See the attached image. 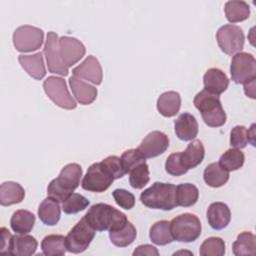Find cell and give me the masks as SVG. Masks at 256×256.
I'll list each match as a JSON object with an SVG mask.
<instances>
[{"mask_svg":"<svg viewBox=\"0 0 256 256\" xmlns=\"http://www.w3.org/2000/svg\"><path fill=\"white\" fill-rule=\"evenodd\" d=\"M84 219L96 231H114L123 227L128 221L123 212L106 203L92 205L84 215Z\"/></svg>","mask_w":256,"mask_h":256,"instance_id":"cell-1","label":"cell"},{"mask_svg":"<svg viewBox=\"0 0 256 256\" xmlns=\"http://www.w3.org/2000/svg\"><path fill=\"white\" fill-rule=\"evenodd\" d=\"M82 172V167L77 163H69L64 166L59 176L49 183L48 197L58 202H64L80 185Z\"/></svg>","mask_w":256,"mask_h":256,"instance_id":"cell-2","label":"cell"},{"mask_svg":"<svg viewBox=\"0 0 256 256\" xmlns=\"http://www.w3.org/2000/svg\"><path fill=\"white\" fill-rule=\"evenodd\" d=\"M175 192L176 186L174 184L155 182L141 193L140 200L143 205L151 209L172 210L178 206Z\"/></svg>","mask_w":256,"mask_h":256,"instance_id":"cell-3","label":"cell"},{"mask_svg":"<svg viewBox=\"0 0 256 256\" xmlns=\"http://www.w3.org/2000/svg\"><path fill=\"white\" fill-rule=\"evenodd\" d=\"M194 106L200 111L204 123L210 127H221L226 122V113L218 95L202 90L194 97Z\"/></svg>","mask_w":256,"mask_h":256,"instance_id":"cell-4","label":"cell"},{"mask_svg":"<svg viewBox=\"0 0 256 256\" xmlns=\"http://www.w3.org/2000/svg\"><path fill=\"white\" fill-rule=\"evenodd\" d=\"M201 222L192 213L176 216L170 222V231L174 240L184 243L195 241L201 234Z\"/></svg>","mask_w":256,"mask_h":256,"instance_id":"cell-5","label":"cell"},{"mask_svg":"<svg viewBox=\"0 0 256 256\" xmlns=\"http://www.w3.org/2000/svg\"><path fill=\"white\" fill-rule=\"evenodd\" d=\"M46 95L59 107L67 110L75 109L77 104L69 93L66 81L62 77L49 76L43 82Z\"/></svg>","mask_w":256,"mask_h":256,"instance_id":"cell-6","label":"cell"},{"mask_svg":"<svg viewBox=\"0 0 256 256\" xmlns=\"http://www.w3.org/2000/svg\"><path fill=\"white\" fill-rule=\"evenodd\" d=\"M95 232L96 230H94L83 217L75 224L65 238L67 251L75 254L84 252L94 239Z\"/></svg>","mask_w":256,"mask_h":256,"instance_id":"cell-7","label":"cell"},{"mask_svg":"<svg viewBox=\"0 0 256 256\" xmlns=\"http://www.w3.org/2000/svg\"><path fill=\"white\" fill-rule=\"evenodd\" d=\"M230 74L236 84H244L256 79L255 57L247 52H238L232 57Z\"/></svg>","mask_w":256,"mask_h":256,"instance_id":"cell-8","label":"cell"},{"mask_svg":"<svg viewBox=\"0 0 256 256\" xmlns=\"http://www.w3.org/2000/svg\"><path fill=\"white\" fill-rule=\"evenodd\" d=\"M13 45L19 52H31L39 49L44 40V32L38 27L23 25L13 33Z\"/></svg>","mask_w":256,"mask_h":256,"instance_id":"cell-9","label":"cell"},{"mask_svg":"<svg viewBox=\"0 0 256 256\" xmlns=\"http://www.w3.org/2000/svg\"><path fill=\"white\" fill-rule=\"evenodd\" d=\"M216 40L220 49L225 54L232 55L243 49L245 36L243 30L239 26L226 24L218 29Z\"/></svg>","mask_w":256,"mask_h":256,"instance_id":"cell-10","label":"cell"},{"mask_svg":"<svg viewBox=\"0 0 256 256\" xmlns=\"http://www.w3.org/2000/svg\"><path fill=\"white\" fill-rule=\"evenodd\" d=\"M114 178L101 162L93 163L83 177L81 187L90 192L102 193L113 183Z\"/></svg>","mask_w":256,"mask_h":256,"instance_id":"cell-11","label":"cell"},{"mask_svg":"<svg viewBox=\"0 0 256 256\" xmlns=\"http://www.w3.org/2000/svg\"><path fill=\"white\" fill-rule=\"evenodd\" d=\"M58 40L59 39L56 32H48L46 42L43 48V53L46 57L49 72L59 74L62 76H67L69 71L68 67L63 63L61 59Z\"/></svg>","mask_w":256,"mask_h":256,"instance_id":"cell-12","label":"cell"},{"mask_svg":"<svg viewBox=\"0 0 256 256\" xmlns=\"http://www.w3.org/2000/svg\"><path fill=\"white\" fill-rule=\"evenodd\" d=\"M169 146L168 136L158 130L152 131L141 141L137 150L146 158H153L164 153Z\"/></svg>","mask_w":256,"mask_h":256,"instance_id":"cell-13","label":"cell"},{"mask_svg":"<svg viewBox=\"0 0 256 256\" xmlns=\"http://www.w3.org/2000/svg\"><path fill=\"white\" fill-rule=\"evenodd\" d=\"M58 45L61 59L67 67L76 64L86 53L84 44L74 37L61 36L58 40Z\"/></svg>","mask_w":256,"mask_h":256,"instance_id":"cell-14","label":"cell"},{"mask_svg":"<svg viewBox=\"0 0 256 256\" xmlns=\"http://www.w3.org/2000/svg\"><path fill=\"white\" fill-rule=\"evenodd\" d=\"M73 76L90 81L95 85L101 84L103 80L102 67L96 57L89 55L77 67L72 69Z\"/></svg>","mask_w":256,"mask_h":256,"instance_id":"cell-15","label":"cell"},{"mask_svg":"<svg viewBox=\"0 0 256 256\" xmlns=\"http://www.w3.org/2000/svg\"><path fill=\"white\" fill-rule=\"evenodd\" d=\"M207 220L210 227L214 230H221L228 226L231 220V212L227 204L214 202L207 210Z\"/></svg>","mask_w":256,"mask_h":256,"instance_id":"cell-16","label":"cell"},{"mask_svg":"<svg viewBox=\"0 0 256 256\" xmlns=\"http://www.w3.org/2000/svg\"><path fill=\"white\" fill-rule=\"evenodd\" d=\"M203 83L204 90L219 96L228 88L229 79L221 69L210 68L203 76Z\"/></svg>","mask_w":256,"mask_h":256,"instance_id":"cell-17","label":"cell"},{"mask_svg":"<svg viewBox=\"0 0 256 256\" xmlns=\"http://www.w3.org/2000/svg\"><path fill=\"white\" fill-rule=\"evenodd\" d=\"M174 130L180 140L190 141L198 134V122L192 114L184 112L174 121Z\"/></svg>","mask_w":256,"mask_h":256,"instance_id":"cell-18","label":"cell"},{"mask_svg":"<svg viewBox=\"0 0 256 256\" xmlns=\"http://www.w3.org/2000/svg\"><path fill=\"white\" fill-rule=\"evenodd\" d=\"M70 88L76 100L82 105H89L97 97V88L93 85H90L76 76L69 78Z\"/></svg>","mask_w":256,"mask_h":256,"instance_id":"cell-19","label":"cell"},{"mask_svg":"<svg viewBox=\"0 0 256 256\" xmlns=\"http://www.w3.org/2000/svg\"><path fill=\"white\" fill-rule=\"evenodd\" d=\"M18 61L21 67L34 79L41 80L46 75L43 55L37 52L32 55H19Z\"/></svg>","mask_w":256,"mask_h":256,"instance_id":"cell-20","label":"cell"},{"mask_svg":"<svg viewBox=\"0 0 256 256\" xmlns=\"http://www.w3.org/2000/svg\"><path fill=\"white\" fill-rule=\"evenodd\" d=\"M181 107V96L176 91L162 93L157 99V110L164 117L175 116Z\"/></svg>","mask_w":256,"mask_h":256,"instance_id":"cell-21","label":"cell"},{"mask_svg":"<svg viewBox=\"0 0 256 256\" xmlns=\"http://www.w3.org/2000/svg\"><path fill=\"white\" fill-rule=\"evenodd\" d=\"M37 246V240L31 235H14L12 237L9 254L16 256H30L36 252Z\"/></svg>","mask_w":256,"mask_h":256,"instance_id":"cell-22","label":"cell"},{"mask_svg":"<svg viewBox=\"0 0 256 256\" xmlns=\"http://www.w3.org/2000/svg\"><path fill=\"white\" fill-rule=\"evenodd\" d=\"M25 197L24 188L17 182H4L0 186V204L10 206L23 201Z\"/></svg>","mask_w":256,"mask_h":256,"instance_id":"cell-23","label":"cell"},{"mask_svg":"<svg viewBox=\"0 0 256 256\" xmlns=\"http://www.w3.org/2000/svg\"><path fill=\"white\" fill-rule=\"evenodd\" d=\"M180 155H181L183 165L187 170L195 168L204 159L205 149H204L203 143L197 139L191 141L187 145L185 151L180 152Z\"/></svg>","mask_w":256,"mask_h":256,"instance_id":"cell-24","label":"cell"},{"mask_svg":"<svg viewBox=\"0 0 256 256\" xmlns=\"http://www.w3.org/2000/svg\"><path fill=\"white\" fill-rule=\"evenodd\" d=\"M61 215L59 202L53 198L47 197L44 199L38 208L39 219L48 226H54L58 223Z\"/></svg>","mask_w":256,"mask_h":256,"instance_id":"cell-25","label":"cell"},{"mask_svg":"<svg viewBox=\"0 0 256 256\" xmlns=\"http://www.w3.org/2000/svg\"><path fill=\"white\" fill-rule=\"evenodd\" d=\"M35 224V215L24 209L15 211L10 219V226L12 230L17 234L29 233Z\"/></svg>","mask_w":256,"mask_h":256,"instance_id":"cell-26","label":"cell"},{"mask_svg":"<svg viewBox=\"0 0 256 256\" xmlns=\"http://www.w3.org/2000/svg\"><path fill=\"white\" fill-rule=\"evenodd\" d=\"M203 178L208 186L218 188L227 183L229 180V172L218 162H213L205 168Z\"/></svg>","mask_w":256,"mask_h":256,"instance_id":"cell-27","label":"cell"},{"mask_svg":"<svg viewBox=\"0 0 256 256\" xmlns=\"http://www.w3.org/2000/svg\"><path fill=\"white\" fill-rule=\"evenodd\" d=\"M224 12L230 23H236L248 19L250 15V7L245 1L231 0L225 3Z\"/></svg>","mask_w":256,"mask_h":256,"instance_id":"cell-28","label":"cell"},{"mask_svg":"<svg viewBox=\"0 0 256 256\" xmlns=\"http://www.w3.org/2000/svg\"><path fill=\"white\" fill-rule=\"evenodd\" d=\"M233 254L236 256L255 255L256 254V237L249 231H244L237 236L232 244Z\"/></svg>","mask_w":256,"mask_h":256,"instance_id":"cell-29","label":"cell"},{"mask_svg":"<svg viewBox=\"0 0 256 256\" xmlns=\"http://www.w3.org/2000/svg\"><path fill=\"white\" fill-rule=\"evenodd\" d=\"M66 237L59 234L47 235L41 242L42 253L47 256H62L66 253Z\"/></svg>","mask_w":256,"mask_h":256,"instance_id":"cell-30","label":"cell"},{"mask_svg":"<svg viewBox=\"0 0 256 256\" xmlns=\"http://www.w3.org/2000/svg\"><path fill=\"white\" fill-rule=\"evenodd\" d=\"M137 235L135 226L127 221L126 224L120 229L109 231V238L112 244L117 247H126L133 243Z\"/></svg>","mask_w":256,"mask_h":256,"instance_id":"cell-31","label":"cell"},{"mask_svg":"<svg viewBox=\"0 0 256 256\" xmlns=\"http://www.w3.org/2000/svg\"><path fill=\"white\" fill-rule=\"evenodd\" d=\"M175 197L178 206L190 207L198 201L199 190L194 184L182 183L176 186Z\"/></svg>","mask_w":256,"mask_h":256,"instance_id":"cell-32","label":"cell"},{"mask_svg":"<svg viewBox=\"0 0 256 256\" xmlns=\"http://www.w3.org/2000/svg\"><path fill=\"white\" fill-rule=\"evenodd\" d=\"M150 240L156 245H167L174 241L171 231L170 222L167 220H161L155 222L149 231Z\"/></svg>","mask_w":256,"mask_h":256,"instance_id":"cell-33","label":"cell"},{"mask_svg":"<svg viewBox=\"0 0 256 256\" xmlns=\"http://www.w3.org/2000/svg\"><path fill=\"white\" fill-rule=\"evenodd\" d=\"M129 183L135 189H142L150 180L149 167L145 160L134 164L128 171Z\"/></svg>","mask_w":256,"mask_h":256,"instance_id":"cell-34","label":"cell"},{"mask_svg":"<svg viewBox=\"0 0 256 256\" xmlns=\"http://www.w3.org/2000/svg\"><path fill=\"white\" fill-rule=\"evenodd\" d=\"M244 161V153L238 148H231L221 155L218 163L229 172L240 169L243 166Z\"/></svg>","mask_w":256,"mask_h":256,"instance_id":"cell-35","label":"cell"},{"mask_svg":"<svg viewBox=\"0 0 256 256\" xmlns=\"http://www.w3.org/2000/svg\"><path fill=\"white\" fill-rule=\"evenodd\" d=\"M201 256H222L225 254V243L220 237H209L200 246Z\"/></svg>","mask_w":256,"mask_h":256,"instance_id":"cell-36","label":"cell"},{"mask_svg":"<svg viewBox=\"0 0 256 256\" xmlns=\"http://www.w3.org/2000/svg\"><path fill=\"white\" fill-rule=\"evenodd\" d=\"M89 205V200L83 195L72 193L64 202H62V210L66 214H75L86 209Z\"/></svg>","mask_w":256,"mask_h":256,"instance_id":"cell-37","label":"cell"},{"mask_svg":"<svg viewBox=\"0 0 256 256\" xmlns=\"http://www.w3.org/2000/svg\"><path fill=\"white\" fill-rule=\"evenodd\" d=\"M165 170L172 176H181L188 172V170L183 165L180 152L172 153L167 157L165 162Z\"/></svg>","mask_w":256,"mask_h":256,"instance_id":"cell-38","label":"cell"},{"mask_svg":"<svg viewBox=\"0 0 256 256\" xmlns=\"http://www.w3.org/2000/svg\"><path fill=\"white\" fill-rule=\"evenodd\" d=\"M101 163L108 170V172L111 174V176L114 178V180L122 178L125 174H127L123 167L122 160L118 156H115V155L108 156L105 159H103L101 161Z\"/></svg>","mask_w":256,"mask_h":256,"instance_id":"cell-39","label":"cell"},{"mask_svg":"<svg viewBox=\"0 0 256 256\" xmlns=\"http://www.w3.org/2000/svg\"><path fill=\"white\" fill-rule=\"evenodd\" d=\"M248 143L247 129L245 126L237 125L232 128L230 132V145L232 147L241 149L246 147Z\"/></svg>","mask_w":256,"mask_h":256,"instance_id":"cell-40","label":"cell"},{"mask_svg":"<svg viewBox=\"0 0 256 256\" xmlns=\"http://www.w3.org/2000/svg\"><path fill=\"white\" fill-rule=\"evenodd\" d=\"M113 198L118 206L126 210H130L135 205L134 195L125 189H115L112 193Z\"/></svg>","mask_w":256,"mask_h":256,"instance_id":"cell-41","label":"cell"},{"mask_svg":"<svg viewBox=\"0 0 256 256\" xmlns=\"http://www.w3.org/2000/svg\"><path fill=\"white\" fill-rule=\"evenodd\" d=\"M121 160H122V164H123V167H124L126 173H128L129 169L134 164H136L142 160H145V158L137 149H129L122 153Z\"/></svg>","mask_w":256,"mask_h":256,"instance_id":"cell-42","label":"cell"},{"mask_svg":"<svg viewBox=\"0 0 256 256\" xmlns=\"http://www.w3.org/2000/svg\"><path fill=\"white\" fill-rule=\"evenodd\" d=\"M0 234H1V248H0V253L1 254H9L10 251V246H11V241H12V235L9 232V230L5 227H2L0 229Z\"/></svg>","mask_w":256,"mask_h":256,"instance_id":"cell-43","label":"cell"},{"mask_svg":"<svg viewBox=\"0 0 256 256\" xmlns=\"http://www.w3.org/2000/svg\"><path fill=\"white\" fill-rule=\"evenodd\" d=\"M133 255H149V256H158L159 255V251L157 250L156 247L149 245V244H144V245H139L133 252Z\"/></svg>","mask_w":256,"mask_h":256,"instance_id":"cell-44","label":"cell"},{"mask_svg":"<svg viewBox=\"0 0 256 256\" xmlns=\"http://www.w3.org/2000/svg\"><path fill=\"white\" fill-rule=\"evenodd\" d=\"M255 80H251L249 82H246L244 83V91H245V94L252 98V99H255Z\"/></svg>","mask_w":256,"mask_h":256,"instance_id":"cell-45","label":"cell"},{"mask_svg":"<svg viewBox=\"0 0 256 256\" xmlns=\"http://www.w3.org/2000/svg\"><path fill=\"white\" fill-rule=\"evenodd\" d=\"M247 137L248 142H250L251 145L255 146V124H252L250 129L247 130Z\"/></svg>","mask_w":256,"mask_h":256,"instance_id":"cell-46","label":"cell"}]
</instances>
